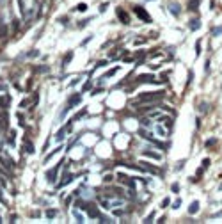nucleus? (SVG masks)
I'll return each mask as SVG.
<instances>
[{"label": "nucleus", "instance_id": "f257e3e1", "mask_svg": "<svg viewBox=\"0 0 222 224\" xmlns=\"http://www.w3.org/2000/svg\"><path fill=\"white\" fill-rule=\"evenodd\" d=\"M165 98L164 91H153V93H144L137 98V103H158Z\"/></svg>", "mask_w": 222, "mask_h": 224}, {"label": "nucleus", "instance_id": "20e7f679", "mask_svg": "<svg viewBox=\"0 0 222 224\" xmlns=\"http://www.w3.org/2000/svg\"><path fill=\"white\" fill-rule=\"evenodd\" d=\"M137 84H158V80L155 78V75H140L137 78Z\"/></svg>", "mask_w": 222, "mask_h": 224}, {"label": "nucleus", "instance_id": "bb28decb", "mask_svg": "<svg viewBox=\"0 0 222 224\" xmlns=\"http://www.w3.org/2000/svg\"><path fill=\"white\" fill-rule=\"evenodd\" d=\"M59 23L68 25V23H69V18H68V16H59Z\"/></svg>", "mask_w": 222, "mask_h": 224}, {"label": "nucleus", "instance_id": "5701e85b", "mask_svg": "<svg viewBox=\"0 0 222 224\" xmlns=\"http://www.w3.org/2000/svg\"><path fill=\"white\" fill-rule=\"evenodd\" d=\"M48 71V66H36L34 68V73H46Z\"/></svg>", "mask_w": 222, "mask_h": 224}, {"label": "nucleus", "instance_id": "c9c22d12", "mask_svg": "<svg viewBox=\"0 0 222 224\" xmlns=\"http://www.w3.org/2000/svg\"><path fill=\"white\" fill-rule=\"evenodd\" d=\"M112 180H114V176H112V174H105V178H103V182H107V183H110Z\"/></svg>", "mask_w": 222, "mask_h": 224}, {"label": "nucleus", "instance_id": "8fccbe9b", "mask_svg": "<svg viewBox=\"0 0 222 224\" xmlns=\"http://www.w3.org/2000/svg\"><path fill=\"white\" fill-rule=\"evenodd\" d=\"M91 85H92V84H91V80H89V82H85V85H84V91H87V89H91Z\"/></svg>", "mask_w": 222, "mask_h": 224}, {"label": "nucleus", "instance_id": "0eeeda50", "mask_svg": "<svg viewBox=\"0 0 222 224\" xmlns=\"http://www.w3.org/2000/svg\"><path fill=\"white\" fill-rule=\"evenodd\" d=\"M169 12H171L173 16H180V14H181V7H180V4L171 2V4H169Z\"/></svg>", "mask_w": 222, "mask_h": 224}, {"label": "nucleus", "instance_id": "1a4fd4ad", "mask_svg": "<svg viewBox=\"0 0 222 224\" xmlns=\"http://www.w3.org/2000/svg\"><path fill=\"white\" fill-rule=\"evenodd\" d=\"M23 150H25V153H28V155L34 153V144H32V141H30L28 137L23 139Z\"/></svg>", "mask_w": 222, "mask_h": 224}, {"label": "nucleus", "instance_id": "13d9d810", "mask_svg": "<svg viewBox=\"0 0 222 224\" xmlns=\"http://www.w3.org/2000/svg\"><path fill=\"white\" fill-rule=\"evenodd\" d=\"M183 164H185V162H180V164L176 166V169H178V171H180V169H183Z\"/></svg>", "mask_w": 222, "mask_h": 224}, {"label": "nucleus", "instance_id": "4468645a", "mask_svg": "<svg viewBox=\"0 0 222 224\" xmlns=\"http://www.w3.org/2000/svg\"><path fill=\"white\" fill-rule=\"evenodd\" d=\"M80 101H82V96H80V94H73V96L68 100V105L73 107V105H76V103H80Z\"/></svg>", "mask_w": 222, "mask_h": 224}, {"label": "nucleus", "instance_id": "b1692460", "mask_svg": "<svg viewBox=\"0 0 222 224\" xmlns=\"http://www.w3.org/2000/svg\"><path fill=\"white\" fill-rule=\"evenodd\" d=\"M117 69H119V66H116V68H112V69H108V71L105 73V78H108V77H114V75L117 73Z\"/></svg>", "mask_w": 222, "mask_h": 224}, {"label": "nucleus", "instance_id": "5fc2aeb1", "mask_svg": "<svg viewBox=\"0 0 222 224\" xmlns=\"http://www.w3.org/2000/svg\"><path fill=\"white\" fill-rule=\"evenodd\" d=\"M27 105H28V100H23V101L20 103V107H27Z\"/></svg>", "mask_w": 222, "mask_h": 224}, {"label": "nucleus", "instance_id": "3c124183", "mask_svg": "<svg viewBox=\"0 0 222 224\" xmlns=\"http://www.w3.org/2000/svg\"><path fill=\"white\" fill-rule=\"evenodd\" d=\"M105 64H107V61H100V62H98V64H96V66H98V68H103V66H105Z\"/></svg>", "mask_w": 222, "mask_h": 224}, {"label": "nucleus", "instance_id": "72a5a7b5", "mask_svg": "<svg viewBox=\"0 0 222 224\" xmlns=\"http://www.w3.org/2000/svg\"><path fill=\"white\" fill-rule=\"evenodd\" d=\"M27 55H28V57H39V50H36V48H34V50H30Z\"/></svg>", "mask_w": 222, "mask_h": 224}, {"label": "nucleus", "instance_id": "c85d7f7f", "mask_svg": "<svg viewBox=\"0 0 222 224\" xmlns=\"http://www.w3.org/2000/svg\"><path fill=\"white\" fill-rule=\"evenodd\" d=\"M196 55H201V39L196 41Z\"/></svg>", "mask_w": 222, "mask_h": 224}, {"label": "nucleus", "instance_id": "2eb2a0df", "mask_svg": "<svg viewBox=\"0 0 222 224\" xmlns=\"http://www.w3.org/2000/svg\"><path fill=\"white\" fill-rule=\"evenodd\" d=\"M197 212H199V201H192L190 206H189V214L194 215V214H197Z\"/></svg>", "mask_w": 222, "mask_h": 224}, {"label": "nucleus", "instance_id": "09e8293b", "mask_svg": "<svg viewBox=\"0 0 222 224\" xmlns=\"http://www.w3.org/2000/svg\"><path fill=\"white\" fill-rule=\"evenodd\" d=\"M203 171H205V167H203V166H201V167H199V169H197V173H196V176H197V178H199V176H201V174H203Z\"/></svg>", "mask_w": 222, "mask_h": 224}, {"label": "nucleus", "instance_id": "a211bd4d", "mask_svg": "<svg viewBox=\"0 0 222 224\" xmlns=\"http://www.w3.org/2000/svg\"><path fill=\"white\" fill-rule=\"evenodd\" d=\"M201 0H189V11H197Z\"/></svg>", "mask_w": 222, "mask_h": 224}, {"label": "nucleus", "instance_id": "4c0bfd02", "mask_svg": "<svg viewBox=\"0 0 222 224\" xmlns=\"http://www.w3.org/2000/svg\"><path fill=\"white\" fill-rule=\"evenodd\" d=\"M153 217H155V214H149V215L144 219V223H146V224H148V223H153Z\"/></svg>", "mask_w": 222, "mask_h": 224}, {"label": "nucleus", "instance_id": "6e6552de", "mask_svg": "<svg viewBox=\"0 0 222 224\" xmlns=\"http://www.w3.org/2000/svg\"><path fill=\"white\" fill-rule=\"evenodd\" d=\"M68 130H71V121H69V123H68L66 126H62V128H60V130L57 132V137H55V139H57V141L60 142V141H62V139L66 137V132H68Z\"/></svg>", "mask_w": 222, "mask_h": 224}, {"label": "nucleus", "instance_id": "58836bf2", "mask_svg": "<svg viewBox=\"0 0 222 224\" xmlns=\"http://www.w3.org/2000/svg\"><path fill=\"white\" fill-rule=\"evenodd\" d=\"M107 7H108V4H107V2H105V4H101V5H100V12H105V11H107Z\"/></svg>", "mask_w": 222, "mask_h": 224}, {"label": "nucleus", "instance_id": "37998d69", "mask_svg": "<svg viewBox=\"0 0 222 224\" xmlns=\"http://www.w3.org/2000/svg\"><path fill=\"white\" fill-rule=\"evenodd\" d=\"M169 203H171V199H169V198H165V199L162 201V208H165V206H169Z\"/></svg>", "mask_w": 222, "mask_h": 224}, {"label": "nucleus", "instance_id": "f3484780", "mask_svg": "<svg viewBox=\"0 0 222 224\" xmlns=\"http://www.w3.org/2000/svg\"><path fill=\"white\" fill-rule=\"evenodd\" d=\"M71 59H73V52H68V53L64 55V59H62V68H66V66L71 62Z\"/></svg>", "mask_w": 222, "mask_h": 224}, {"label": "nucleus", "instance_id": "9d476101", "mask_svg": "<svg viewBox=\"0 0 222 224\" xmlns=\"http://www.w3.org/2000/svg\"><path fill=\"white\" fill-rule=\"evenodd\" d=\"M117 180H119L121 183H126L128 187H132V189H135V182H133V180H130V178H128L126 174H121V173H119V174H117Z\"/></svg>", "mask_w": 222, "mask_h": 224}, {"label": "nucleus", "instance_id": "9b49d317", "mask_svg": "<svg viewBox=\"0 0 222 224\" xmlns=\"http://www.w3.org/2000/svg\"><path fill=\"white\" fill-rule=\"evenodd\" d=\"M158 121H160V123H164V125L167 126V130H171V128H173V125H174V123H173V117H169V116H160V119H158Z\"/></svg>", "mask_w": 222, "mask_h": 224}, {"label": "nucleus", "instance_id": "f704fd0d", "mask_svg": "<svg viewBox=\"0 0 222 224\" xmlns=\"http://www.w3.org/2000/svg\"><path fill=\"white\" fill-rule=\"evenodd\" d=\"M171 190H173L174 194H176V192H180V185H178V183H173V185H171Z\"/></svg>", "mask_w": 222, "mask_h": 224}, {"label": "nucleus", "instance_id": "4d7b16f0", "mask_svg": "<svg viewBox=\"0 0 222 224\" xmlns=\"http://www.w3.org/2000/svg\"><path fill=\"white\" fill-rule=\"evenodd\" d=\"M205 71H210V61H206V66H205Z\"/></svg>", "mask_w": 222, "mask_h": 224}, {"label": "nucleus", "instance_id": "a878e982", "mask_svg": "<svg viewBox=\"0 0 222 224\" xmlns=\"http://www.w3.org/2000/svg\"><path fill=\"white\" fill-rule=\"evenodd\" d=\"M48 219H53L55 215H57V210H46V214H44Z\"/></svg>", "mask_w": 222, "mask_h": 224}, {"label": "nucleus", "instance_id": "bf43d9fd", "mask_svg": "<svg viewBox=\"0 0 222 224\" xmlns=\"http://www.w3.org/2000/svg\"><path fill=\"white\" fill-rule=\"evenodd\" d=\"M212 217H222V210H221V212H217V214H213Z\"/></svg>", "mask_w": 222, "mask_h": 224}, {"label": "nucleus", "instance_id": "a19ab883", "mask_svg": "<svg viewBox=\"0 0 222 224\" xmlns=\"http://www.w3.org/2000/svg\"><path fill=\"white\" fill-rule=\"evenodd\" d=\"M215 142H217V139H208V141H206V146L210 148V146H213Z\"/></svg>", "mask_w": 222, "mask_h": 224}, {"label": "nucleus", "instance_id": "6e6d98bb", "mask_svg": "<svg viewBox=\"0 0 222 224\" xmlns=\"http://www.w3.org/2000/svg\"><path fill=\"white\" fill-rule=\"evenodd\" d=\"M156 130H158V134H162V135H165V130H164V128H162V126H158V128H156Z\"/></svg>", "mask_w": 222, "mask_h": 224}, {"label": "nucleus", "instance_id": "393cba45", "mask_svg": "<svg viewBox=\"0 0 222 224\" xmlns=\"http://www.w3.org/2000/svg\"><path fill=\"white\" fill-rule=\"evenodd\" d=\"M60 150H62V148H57V150H53V151H52V153H48V155H46V157H44V162H48V160H50V158H52V157H53V155H55V153H59V151H60Z\"/></svg>", "mask_w": 222, "mask_h": 224}, {"label": "nucleus", "instance_id": "7ed1b4c3", "mask_svg": "<svg viewBox=\"0 0 222 224\" xmlns=\"http://www.w3.org/2000/svg\"><path fill=\"white\" fill-rule=\"evenodd\" d=\"M62 164H64V162L60 160V162H59L53 169L46 171V174H44V176H46V182H48V183H55V180H57V173H59V169H60V166H62Z\"/></svg>", "mask_w": 222, "mask_h": 224}, {"label": "nucleus", "instance_id": "473e14b6", "mask_svg": "<svg viewBox=\"0 0 222 224\" xmlns=\"http://www.w3.org/2000/svg\"><path fill=\"white\" fill-rule=\"evenodd\" d=\"M75 9H76V11H80V12H84V11H87V5H85V4H78Z\"/></svg>", "mask_w": 222, "mask_h": 224}, {"label": "nucleus", "instance_id": "49530a36", "mask_svg": "<svg viewBox=\"0 0 222 224\" xmlns=\"http://www.w3.org/2000/svg\"><path fill=\"white\" fill-rule=\"evenodd\" d=\"M78 82H80V77H76V78H75V80H71V82H69V85H71V87H73V85H76V84H78Z\"/></svg>", "mask_w": 222, "mask_h": 224}, {"label": "nucleus", "instance_id": "6ab92c4d", "mask_svg": "<svg viewBox=\"0 0 222 224\" xmlns=\"http://www.w3.org/2000/svg\"><path fill=\"white\" fill-rule=\"evenodd\" d=\"M197 110H199L201 114H206V112H208V103H206V101H201L199 107H197Z\"/></svg>", "mask_w": 222, "mask_h": 224}, {"label": "nucleus", "instance_id": "cd10ccee", "mask_svg": "<svg viewBox=\"0 0 222 224\" xmlns=\"http://www.w3.org/2000/svg\"><path fill=\"white\" fill-rule=\"evenodd\" d=\"M91 20H92V18H87V20H82V21H80V23H78L76 27H78V28H84V27H85V25H87V23H89Z\"/></svg>", "mask_w": 222, "mask_h": 224}, {"label": "nucleus", "instance_id": "79ce46f5", "mask_svg": "<svg viewBox=\"0 0 222 224\" xmlns=\"http://www.w3.org/2000/svg\"><path fill=\"white\" fill-rule=\"evenodd\" d=\"M101 206H103V208H110V203H108L107 199H101Z\"/></svg>", "mask_w": 222, "mask_h": 224}, {"label": "nucleus", "instance_id": "ddd939ff", "mask_svg": "<svg viewBox=\"0 0 222 224\" xmlns=\"http://www.w3.org/2000/svg\"><path fill=\"white\" fill-rule=\"evenodd\" d=\"M73 178H75L73 174H66V176H64V180H60V182H59V189H62V187H66L68 183H71V182H73Z\"/></svg>", "mask_w": 222, "mask_h": 224}, {"label": "nucleus", "instance_id": "dca6fc26", "mask_svg": "<svg viewBox=\"0 0 222 224\" xmlns=\"http://www.w3.org/2000/svg\"><path fill=\"white\" fill-rule=\"evenodd\" d=\"M140 164H142V166H140V167H142V171H149V173H153V174H158V173H160L156 167H151V166H148L146 162H140Z\"/></svg>", "mask_w": 222, "mask_h": 224}, {"label": "nucleus", "instance_id": "864d4df0", "mask_svg": "<svg viewBox=\"0 0 222 224\" xmlns=\"http://www.w3.org/2000/svg\"><path fill=\"white\" fill-rule=\"evenodd\" d=\"M114 215H116V217H121V215H123V210H116Z\"/></svg>", "mask_w": 222, "mask_h": 224}, {"label": "nucleus", "instance_id": "ea45409f", "mask_svg": "<svg viewBox=\"0 0 222 224\" xmlns=\"http://www.w3.org/2000/svg\"><path fill=\"white\" fill-rule=\"evenodd\" d=\"M18 27H20V20H12V28L18 30Z\"/></svg>", "mask_w": 222, "mask_h": 224}, {"label": "nucleus", "instance_id": "a18cd8bd", "mask_svg": "<svg viewBox=\"0 0 222 224\" xmlns=\"http://www.w3.org/2000/svg\"><path fill=\"white\" fill-rule=\"evenodd\" d=\"M4 34H7V28L4 25H0V37H4Z\"/></svg>", "mask_w": 222, "mask_h": 224}, {"label": "nucleus", "instance_id": "603ef678", "mask_svg": "<svg viewBox=\"0 0 222 224\" xmlns=\"http://www.w3.org/2000/svg\"><path fill=\"white\" fill-rule=\"evenodd\" d=\"M0 185H2V187H7V182H5L2 176H0Z\"/></svg>", "mask_w": 222, "mask_h": 224}, {"label": "nucleus", "instance_id": "423d86ee", "mask_svg": "<svg viewBox=\"0 0 222 224\" xmlns=\"http://www.w3.org/2000/svg\"><path fill=\"white\" fill-rule=\"evenodd\" d=\"M116 14H117V18H119L124 25H128V23H130V16H128V12H126L123 7H117V9H116Z\"/></svg>", "mask_w": 222, "mask_h": 224}, {"label": "nucleus", "instance_id": "c03bdc74", "mask_svg": "<svg viewBox=\"0 0 222 224\" xmlns=\"http://www.w3.org/2000/svg\"><path fill=\"white\" fill-rule=\"evenodd\" d=\"M75 219H76V223H84V219H82V215L78 212H75Z\"/></svg>", "mask_w": 222, "mask_h": 224}, {"label": "nucleus", "instance_id": "680f3d73", "mask_svg": "<svg viewBox=\"0 0 222 224\" xmlns=\"http://www.w3.org/2000/svg\"><path fill=\"white\" fill-rule=\"evenodd\" d=\"M148 2H149V0H148Z\"/></svg>", "mask_w": 222, "mask_h": 224}, {"label": "nucleus", "instance_id": "aec40b11", "mask_svg": "<svg viewBox=\"0 0 222 224\" xmlns=\"http://www.w3.org/2000/svg\"><path fill=\"white\" fill-rule=\"evenodd\" d=\"M144 157H149V158H155V160H160V158H162L158 153H153V151H144Z\"/></svg>", "mask_w": 222, "mask_h": 224}, {"label": "nucleus", "instance_id": "f03ea898", "mask_svg": "<svg viewBox=\"0 0 222 224\" xmlns=\"http://www.w3.org/2000/svg\"><path fill=\"white\" fill-rule=\"evenodd\" d=\"M133 12L142 20V21H146V23H151V16L148 14V11L142 7V5H133Z\"/></svg>", "mask_w": 222, "mask_h": 224}, {"label": "nucleus", "instance_id": "4be33fe9", "mask_svg": "<svg viewBox=\"0 0 222 224\" xmlns=\"http://www.w3.org/2000/svg\"><path fill=\"white\" fill-rule=\"evenodd\" d=\"M140 125H142V126H148V128H151V126H153V123H151V119H149V117H142V119H140Z\"/></svg>", "mask_w": 222, "mask_h": 224}, {"label": "nucleus", "instance_id": "e433bc0d", "mask_svg": "<svg viewBox=\"0 0 222 224\" xmlns=\"http://www.w3.org/2000/svg\"><path fill=\"white\" fill-rule=\"evenodd\" d=\"M180 206H181V199H176V201H174V205H173V208H174V210H178Z\"/></svg>", "mask_w": 222, "mask_h": 224}, {"label": "nucleus", "instance_id": "de8ad7c7", "mask_svg": "<svg viewBox=\"0 0 222 224\" xmlns=\"http://www.w3.org/2000/svg\"><path fill=\"white\" fill-rule=\"evenodd\" d=\"M208 166H210V158H205V160H203V167L208 169Z\"/></svg>", "mask_w": 222, "mask_h": 224}, {"label": "nucleus", "instance_id": "f8f14e48", "mask_svg": "<svg viewBox=\"0 0 222 224\" xmlns=\"http://www.w3.org/2000/svg\"><path fill=\"white\" fill-rule=\"evenodd\" d=\"M199 27H201L199 18H192V20L189 21V28H190V30H199Z\"/></svg>", "mask_w": 222, "mask_h": 224}, {"label": "nucleus", "instance_id": "412c9836", "mask_svg": "<svg viewBox=\"0 0 222 224\" xmlns=\"http://www.w3.org/2000/svg\"><path fill=\"white\" fill-rule=\"evenodd\" d=\"M23 16H25V23H30V18L34 16V9H28V11H27Z\"/></svg>", "mask_w": 222, "mask_h": 224}, {"label": "nucleus", "instance_id": "7c9ffc66", "mask_svg": "<svg viewBox=\"0 0 222 224\" xmlns=\"http://www.w3.org/2000/svg\"><path fill=\"white\" fill-rule=\"evenodd\" d=\"M100 223H107V224H110V223H114L110 217H105V215H100Z\"/></svg>", "mask_w": 222, "mask_h": 224}, {"label": "nucleus", "instance_id": "39448f33", "mask_svg": "<svg viewBox=\"0 0 222 224\" xmlns=\"http://www.w3.org/2000/svg\"><path fill=\"white\" fill-rule=\"evenodd\" d=\"M85 210H87V214H89L91 219H100V212H98V208H96L94 203H87V205H85Z\"/></svg>", "mask_w": 222, "mask_h": 224}, {"label": "nucleus", "instance_id": "2f4dec72", "mask_svg": "<svg viewBox=\"0 0 222 224\" xmlns=\"http://www.w3.org/2000/svg\"><path fill=\"white\" fill-rule=\"evenodd\" d=\"M219 34H222V25L221 27H215V28L212 30V36H219Z\"/></svg>", "mask_w": 222, "mask_h": 224}, {"label": "nucleus", "instance_id": "052dcab7", "mask_svg": "<svg viewBox=\"0 0 222 224\" xmlns=\"http://www.w3.org/2000/svg\"><path fill=\"white\" fill-rule=\"evenodd\" d=\"M219 190H222V183H221V185H219Z\"/></svg>", "mask_w": 222, "mask_h": 224}, {"label": "nucleus", "instance_id": "c756f323", "mask_svg": "<svg viewBox=\"0 0 222 224\" xmlns=\"http://www.w3.org/2000/svg\"><path fill=\"white\" fill-rule=\"evenodd\" d=\"M16 117H18V125H20V126H25V119H23V114H20V112H18V116H16Z\"/></svg>", "mask_w": 222, "mask_h": 224}]
</instances>
